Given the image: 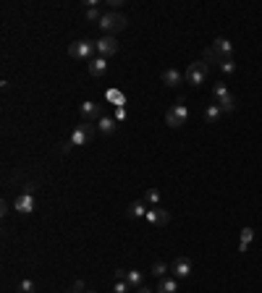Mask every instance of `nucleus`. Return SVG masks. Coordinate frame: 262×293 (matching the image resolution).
<instances>
[{
	"mask_svg": "<svg viewBox=\"0 0 262 293\" xmlns=\"http://www.w3.org/2000/svg\"><path fill=\"white\" fill-rule=\"evenodd\" d=\"M170 272L176 275V280H184L191 275V259L189 257H178L173 264H170Z\"/></svg>",
	"mask_w": 262,
	"mask_h": 293,
	"instance_id": "8",
	"label": "nucleus"
},
{
	"mask_svg": "<svg viewBox=\"0 0 262 293\" xmlns=\"http://www.w3.org/2000/svg\"><path fill=\"white\" fill-rule=\"evenodd\" d=\"M71 147H74V144H71V141H66V144H63V147H61V152H63V154H68V152H71Z\"/></svg>",
	"mask_w": 262,
	"mask_h": 293,
	"instance_id": "33",
	"label": "nucleus"
},
{
	"mask_svg": "<svg viewBox=\"0 0 262 293\" xmlns=\"http://www.w3.org/2000/svg\"><path fill=\"white\" fill-rule=\"evenodd\" d=\"M81 5H84V8H100V0H84Z\"/></svg>",
	"mask_w": 262,
	"mask_h": 293,
	"instance_id": "31",
	"label": "nucleus"
},
{
	"mask_svg": "<svg viewBox=\"0 0 262 293\" xmlns=\"http://www.w3.org/2000/svg\"><path fill=\"white\" fill-rule=\"evenodd\" d=\"M89 74L92 76H105L108 74V58L97 55L94 61H89Z\"/></svg>",
	"mask_w": 262,
	"mask_h": 293,
	"instance_id": "14",
	"label": "nucleus"
},
{
	"mask_svg": "<svg viewBox=\"0 0 262 293\" xmlns=\"http://www.w3.org/2000/svg\"><path fill=\"white\" fill-rule=\"evenodd\" d=\"M252 238H254V228H244V231H241V241H239V251H247L249 244H252Z\"/></svg>",
	"mask_w": 262,
	"mask_h": 293,
	"instance_id": "20",
	"label": "nucleus"
},
{
	"mask_svg": "<svg viewBox=\"0 0 262 293\" xmlns=\"http://www.w3.org/2000/svg\"><path fill=\"white\" fill-rule=\"evenodd\" d=\"M160 191L157 188H147L144 191V204H152V207H160Z\"/></svg>",
	"mask_w": 262,
	"mask_h": 293,
	"instance_id": "21",
	"label": "nucleus"
},
{
	"mask_svg": "<svg viewBox=\"0 0 262 293\" xmlns=\"http://www.w3.org/2000/svg\"><path fill=\"white\" fill-rule=\"evenodd\" d=\"M213 47L220 58H233V45H231V40H226V37H218V40L213 42Z\"/></svg>",
	"mask_w": 262,
	"mask_h": 293,
	"instance_id": "12",
	"label": "nucleus"
},
{
	"mask_svg": "<svg viewBox=\"0 0 262 293\" xmlns=\"http://www.w3.org/2000/svg\"><path fill=\"white\" fill-rule=\"evenodd\" d=\"M202 61L207 63V66H220V63L226 61V58H220L218 53H215V47H207V50L202 53Z\"/></svg>",
	"mask_w": 262,
	"mask_h": 293,
	"instance_id": "19",
	"label": "nucleus"
},
{
	"mask_svg": "<svg viewBox=\"0 0 262 293\" xmlns=\"http://www.w3.org/2000/svg\"><path fill=\"white\" fill-rule=\"evenodd\" d=\"M147 210H150V207L144 204V199H139V201H131V204L126 207V215L134 220H139V217H147Z\"/></svg>",
	"mask_w": 262,
	"mask_h": 293,
	"instance_id": "13",
	"label": "nucleus"
},
{
	"mask_svg": "<svg viewBox=\"0 0 262 293\" xmlns=\"http://www.w3.org/2000/svg\"><path fill=\"white\" fill-rule=\"evenodd\" d=\"M14 210L21 212V215H29L34 210V194H18L14 199Z\"/></svg>",
	"mask_w": 262,
	"mask_h": 293,
	"instance_id": "9",
	"label": "nucleus"
},
{
	"mask_svg": "<svg viewBox=\"0 0 262 293\" xmlns=\"http://www.w3.org/2000/svg\"><path fill=\"white\" fill-rule=\"evenodd\" d=\"M71 291H76V293H84L87 291V285H84V280H76V283H74V288Z\"/></svg>",
	"mask_w": 262,
	"mask_h": 293,
	"instance_id": "30",
	"label": "nucleus"
},
{
	"mask_svg": "<svg viewBox=\"0 0 262 293\" xmlns=\"http://www.w3.org/2000/svg\"><path fill=\"white\" fill-rule=\"evenodd\" d=\"M150 272H152V275H155V278H160V280H163V278H168L170 267L165 264V262H155V264H152V270H150Z\"/></svg>",
	"mask_w": 262,
	"mask_h": 293,
	"instance_id": "22",
	"label": "nucleus"
},
{
	"mask_svg": "<svg viewBox=\"0 0 262 293\" xmlns=\"http://www.w3.org/2000/svg\"><path fill=\"white\" fill-rule=\"evenodd\" d=\"M16 293H37V283L34 280H21V283H18V288H16Z\"/></svg>",
	"mask_w": 262,
	"mask_h": 293,
	"instance_id": "24",
	"label": "nucleus"
},
{
	"mask_svg": "<svg viewBox=\"0 0 262 293\" xmlns=\"http://www.w3.org/2000/svg\"><path fill=\"white\" fill-rule=\"evenodd\" d=\"M113 118H116L118 123H123V121H126V108H123V105H118V108H116V115H113Z\"/></svg>",
	"mask_w": 262,
	"mask_h": 293,
	"instance_id": "29",
	"label": "nucleus"
},
{
	"mask_svg": "<svg viewBox=\"0 0 262 293\" xmlns=\"http://www.w3.org/2000/svg\"><path fill=\"white\" fill-rule=\"evenodd\" d=\"M94 45H97V53H100L102 58H110V55H116V53H118V47H121V45H118V40H116V37H110V34L100 37V40L94 42Z\"/></svg>",
	"mask_w": 262,
	"mask_h": 293,
	"instance_id": "6",
	"label": "nucleus"
},
{
	"mask_svg": "<svg viewBox=\"0 0 262 293\" xmlns=\"http://www.w3.org/2000/svg\"><path fill=\"white\" fill-rule=\"evenodd\" d=\"M213 94H215V100H223V97H228V94H231V92H228V87H226V84H215V89H213Z\"/></svg>",
	"mask_w": 262,
	"mask_h": 293,
	"instance_id": "27",
	"label": "nucleus"
},
{
	"mask_svg": "<svg viewBox=\"0 0 262 293\" xmlns=\"http://www.w3.org/2000/svg\"><path fill=\"white\" fill-rule=\"evenodd\" d=\"M186 79V74H181L178 68H165L163 71V84L165 87H178V84H184Z\"/></svg>",
	"mask_w": 262,
	"mask_h": 293,
	"instance_id": "10",
	"label": "nucleus"
},
{
	"mask_svg": "<svg viewBox=\"0 0 262 293\" xmlns=\"http://www.w3.org/2000/svg\"><path fill=\"white\" fill-rule=\"evenodd\" d=\"M79 110L87 121H100L102 118V105H97V102H81Z\"/></svg>",
	"mask_w": 262,
	"mask_h": 293,
	"instance_id": "11",
	"label": "nucleus"
},
{
	"mask_svg": "<svg viewBox=\"0 0 262 293\" xmlns=\"http://www.w3.org/2000/svg\"><path fill=\"white\" fill-rule=\"evenodd\" d=\"M186 121H189V108H186V102H184V97H178L176 105L170 110H165V123H168L170 128H178Z\"/></svg>",
	"mask_w": 262,
	"mask_h": 293,
	"instance_id": "2",
	"label": "nucleus"
},
{
	"mask_svg": "<svg viewBox=\"0 0 262 293\" xmlns=\"http://www.w3.org/2000/svg\"><path fill=\"white\" fill-rule=\"evenodd\" d=\"M137 293H152V291H150V288H147V285H144V288H139Z\"/></svg>",
	"mask_w": 262,
	"mask_h": 293,
	"instance_id": "34",
	"label": "nucleus"
},
{
	"mask_svg": "<svg viewBox=\"0 0 262 293\" xmlns=\"http://www.w3.org/2000/svg\"><path fill=\"white\" fill-rule=\"evenodd\" d=\"M144 220L150 225H165V223H170V212L163 210V207H152V210H147V217Z\"/></svg>",
	"mask_w": 262,
	"mask_h": 293,
	"instance_id": "7",
	"label": "nucleus"
},
{
	"mask_svg": "<svg viewBox=\"0 0 262 293\" xmlns=\"http://www.w3.org/2000/svg\"><path fill=\"white\" fill-rule=\"evenodd\" d=\"M0 215H3V217H5V215H8V201H0Z\"/></svg>",
	"mask_w": 262,
	"mask_h": 293,
	"instance_id": "32",
	"label": "nucleus"
},
{
	"mask_svg": "<svg viewBox=\"0 0 262 293\" xmlns=\"http://www.w3.org/2000/svg\"><path fill=\"white\" fill-rule=\"evenodd\" d=\"M218 105H220V110H223V113H233V110H236V97H233V94L223 97V100L218 102Z\"/></svg>",
	"mask_w": 262,
	"mask_h": 293,
	"instance_id": "23",
	"label": "nucleus"
},
{
	"mask_svg": "<svg viewBox=\"0 0 262 293\" xmlns=\"http://www.w3.org/2000/svg\"><path fill=\"white\" fill-rule=\"evenodd\" d=\"M220 115H223V110H220L218 102H215V105H207V108H204V121H207V123H218V121H220Z\"/></svg>",
	"mask_w": 262,
	"mask_h": 293,
	"instance_id": "17",
	"label": "nucleus"
},
{
	"mask_svg": "<svg viewBox=\"0 0 262 293\" xmlns=\"http://www.w3.org/2000/svg\"><path fill=\"white\" fill-rule=\"evenodd\" d=\"M94 53H97V45L92 40H79V42L68 45V55L74 61H94Z\"/></svg>",
	"mask_w": 262,
	"mask_h": 293,
	"instance_id": "1",
	"label": "nucleus"
},
{
	"mask_svg": "<svg viewBox=\"0 0 262 293\" xmlns=\"http://www.w3.org/2000/svg\"><path fill=\"white\" fill-rule=\"evenodd\" d=\"M97 123H100V134H105V136L116 134V123H118L116 118H108V115H102Z\"/></svg>",
	"mask_w": 262,
	"mask_h": 293,
	"instance_id": "18",
	"label": "nucleus"
},
{
	"mask_svg": "<svg viewBox=\"0 0 262 293\" xmlns=\"http://www.w3.org/2000/svg\"><path fill=\"white\" fill-rule=\"evenodd\" d=\"M131 285L126 283V280H116V285H113V293H129Z\"/></svg>",
	"mask_w": 262,
	"mask_h": 293,
	"instance_id": "28",
	"label": "nucleus"
},
{
	"mask_svg": "<svg viewBox=\"0 0 262 293\" xmlns=\"http://www.w3.org/2000/svg\"><path fill=\"white\" fill-rule=\"evenodd\" d=\"M92 136H94V126L92 123H81V126H76L74 128V134H71V144L74 147H84V144H89L92 141Z\"/></svg>",
	"mask_w": 262,
	"mask_h": 293,
	"instance_id": "5",
	"label": "nucleus"
},
{
	"mask_svg": "<svg viewBox=\"0 0 262 293\" xmlns=\"http://www.w3.org/2000/svg\"><path fill=\"white\" fill-rule=\"evenodd\" d=\"M207 74H210V66L204 61H197L186 68V81L191 84V87H200V84L207 79Z\"/></svg>",
	"mask_w": 262,
	"mask_h": 293,
	"instance_id": "4",
	"label": "nucleus"
},
{
	"mask_svg": "<svg viewBox=\"0 0 262 293\" xmlns=\"http://www.w3.org/2000/svg\"><path fill=\"white\" fill-rule=\"evenodd\" d=\"M126 27V16L123 14H118V11H105L100 18V29L105 31V34H110L113 37V31H121Z\"/></svg>",
	"mask_w": 262,
	"mask_h": 293,
	"instance_id": "3",
	"label": "nucleus"
},
{
	"mask_svg": "<svg viewBox=\"0 0 262 293\" xmlns=\"http://www.w3.org/2000/svg\"><path fill=\"white\" fill-rule=\"evenodd\" d=\"M126 283L131 285V291H139L144 288V275L139 270H126Z\"/></svg>",
	"mask_w": 262,
	"mask_h": 293,
	"instance_id": "15",
	"label": "nucleus"
},
{
	"mask_svg": "<svg viewBox=\"0 0 262 293\" xmlns=\"http://www.w3.org/2000/svg\"><path fill=\"white\" fill-rule=\"evenodd\" d=\"M66 293H76V291H66Z\"/></svg>",
	"mask_w": 262,
	"mask_h": 293,
	"instance_id": "35",
	"label": "nucleus"
},
{
	"mask_svg": "<svg viewBox=\"0 0 262 293\" xmlns=\"http://www.w3.org/2000/svg\"><path fill=\"white\" fill-rule=\"evenodd\" d=\"M157 293H178V280L176 278H163L157 283Z\"/></svg>",
	"mask_w": 262,
	"mask_h": 293,
	"instance_id": "16",
	"label": "nucleus"
},
{
	"mask_svg": "<svg viewBox=\"0 0 262 293\" xmlns=\"http://www.w3.org/2000/svg\"><path fill=\"white\" fill-rule=\"evenodd\" d=\"M218 68L223 71V74H228V76H231V74H236V63H233V58H226V61H223Z\"/></svg>",
	"mask_w": 262,
	"mask_h": 293,
	"instance_id": "26",
	"label": "nucleus"
},
{
	"mask_svg": "<svg viewBox=\"0 0 262 293\" xmlns=\"http://www.w3.org/2000/svg\"><path fill=\"white\" fill-rule=\"evenodd\" d=\"M84 18H87V21H92V24H100L102 14H100V8H84Z\"/></svg>",
	"mask_w": 262,
	"mask_h": 293,
	"instance_id": "25",
	"label": "nucleus"
},
{
	"mask_svg": "<svg viewBox=\"0 0 262 293\" xmlns=\"http://www.w3.org/2000/svg\"><path fill=\"white\" fill-rule=\"evenodd\" d=\"M84 293H94V291H84Z\"/></svg>",
	"mask_w": 262,
	"mask_h": 293,
	"instance_id": "36",
	"label": "nucleus"
}]
</instances>
